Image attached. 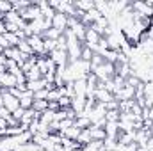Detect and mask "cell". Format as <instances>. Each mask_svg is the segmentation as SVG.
<instances>
[{
  "mask_svg": "<svg viewBox=\"0 0 153 151\" xmlns=\"http://www.w3.org/2000/svg\"><path fill=\"white\" fill-rule=\"evenodd\" d=\"M0 105H4L9 112L13 114L16 109H20V100L14 98L9 93V89H0Z\"/></svg>",
  "mask_w": 153,
  "mask_h": 151,
  "instance_id": "obj_1",
  "label": "cell"
},
{
  "mask_svg": "<svg viewBox=\"0 0 153 151\" xmlns=\"http://www.w3.org/2000/svg\"><path fill=\"white\" fill-rule=\"evenodd\" d=\"M20 16H22V20L23 21H34V20H39V18H43L41 16V9H39V5L38 4H30L25 11H22L20 13Z\"/></svg>",
  "mask_w": 153,
  "mask_h": 151,
  "instance_id": "obj_2",
  "label": "cell"
},
{
  "mask_svg": "<svg viewBox=\"0 0 153 151\" xmlns=\"http://www.w3.org/2000/svg\"><path fill=\"white\" fill-rule=\"evenodd\" d=\"M48 57L53 61V64H55L57 68H66V66H68V62H70V61H68V52L59 50V48H57V50H53Z\"/></svg>",
  "mask_w": 153,
  "mask_h": 151,
  "instance_id": "obj_3",
  "label": "cell"
},
{
  "mask_svg": "<svg viewBox=\"0 0 153 151\" xmlns=\"http://www.w3.org/2000/svg\"><path fill=\"white\" fill-rule=\"evenodd\" d=\"M27 43L30 44V48H32V52H34L36 57L46 55L45 53V43H43V38L41 36H30V38L27 39Z\"/></svg>",
  "mask_w": 153,
  "mask_h": 151,
  "instance_id": "obj_4",
  "label": "cell"
},
{
  "mask_svg": "<svg viewBox=\"0 0 153 151\" xmlns=\"http://www.w3.org/2000/svg\"><path fill=\"white\" fill-rule=\"evenodd\" d=\"M52 29H55L61 34H64L68 30V16L62 14V13H55V16L52 20Z\"/></svg>",
  "mask_w": 153,
  "mask_h": 151,
  "instance_id": "obj_5",
  "label": "cell"
},
{
  "mask_svg": "<svg viewBox=\"0 0 153 151\" xmlns=\"http://www.w3.org/2000/svg\"><path fill=\"white\" fill-rule=\"evenodd\" d=\"M20 107L22 109H25V110H29V109H32V103H34V94L30 93V91H22V94H20Z\"/></svg>",
  "mask_w": 153,
  "mask_h": 151,
  "instance_id": "obj_6",
  "label": "cell"
},
{
  "mask_svg": "<svg viewBox=\"0 0 153 151\" xmlns=\"http://www.w3.org/2000/svg\"><path fill=\"white\" fill-rule=\"evenodd\" d=\"M38 5H39V9H41V16H43L45 20L52 21L53 16H55V11L52 9V5H50L48 2H38Z\"/></svg>",
  "mask_w": 153,
  "mask_h": 151,
  "instance_id": "obj_7",
  "label": "cell"
},
{
  "mask_svg": "<svg viewBox=\"0 0 153 151\" xmlns=\"http://www.w3.org/2000/svg\"><path fill=\"white\" fill-rule=\"evenodd\" d=\"M73 5H75L76 11H80V13H89L91 9H94V2L93 0H76V2H73Z\"/></svg>",
  "mask_w": 153,
  "mask_h": 151,
  "instance_id": "obj_8",
  "label": "cell"
},
{
  "mask_svg": "<svg viewBox=\"0 0 153 151\" xmlns=\"http://www.w3.org/2000/svg\"><path fill=\"white\" fill-rule=\"evenodd\" d=\"M85 100H87V98H80V96H73V98H71V109L75 110L76 115H80V114L84 112V109H85Z\"/></svg>",
  "mask_w": 153,
  "mask_h": 151,
  "instance_id": "obj_9",
  "label": "cell"
},
{
  "mask_svg": "<svg viewBox=\"0 0 153 151\" xmlns=\"http://www.w3.org/2000/svg\"><path fill=\"white\" fill-rule=\"evenodd\" d=\"M46 85H48V82H46L45 78L34 80V82H27V91H30V93L34 94V93H38L41 89H46Z\"/></svg>",
  "mask_w": 153,
  "mask_h": 151,
  "instance_id": "obj_10",
  "label": "cell"
},
{
  "mask_svg": "<svg viewBox=\"0 0 153 151\" xmlns=\"http://www.w3.org/2000/svg\"><path fill=\"white\" fill-rule=\"evenodd\" d=\"M89 132H91V141H105V137H107L105 130L100 126H94V124L89 126Z\"/></svg>",
  "mask_w": 153,
  "mask_h": 151,
  "instance_id": "obj_11",
  "label": "cell"
},
{
  "mask_svg": "<svg viewBox=\"0 0 153 151\" xmlns=\"http://www.w3.org/2000/svg\"><path fill=\"white\" fill-rule=\"evenodd\" d=\"M80 132H82V130L73 124L71 128H68V130H64V132H59V135H61V137H66V139H70V141H76L78 135H80Z\"/></svg>",
  "mask_w": 153,
  "mask_h": 151,
  "instance_id": "obj_12",
  "label": "cell"
},
{
  "mask_svg": "<svg viewBox=\"0 0 153 151\" xmlns=\"http://www.w3.org/2000/svg\"><path fill=\"white\" fill-rule=\"evenodd\" d=\"M80 151H105L103 148V141H91L85 146H82Z\"/></svg>",
  "mask_w": 153,
  "mask_h": 151,
  "instance_id": "obj_13",
  "label": "cell"
},
{
  "mask_svg": "<svg viewBox=\"0 0 153 151\" xmlns=\"http://www.w3.org/2000/svg\"><path fill=\"white\" fill-rule=\"evenodd\" d=\"M16 48H18V50L22 52V55H25V57H32V55H34V52H32L30 44L27 43V39H25V41H20Z\"/></svg>",
  "mask_w": 153,
  "mask_h": 151,
  "instance_id": "obj_14",
  "label": "cell"
},
{
  "mask_svg": "<svg viewBox=\"0 0 153 151\" xmlns=\"http://www.w3.org/2000/svg\"><path fill=\"white\" fill-rule=\"evenodd\" d=\"M75 126H78L80 130H85V128H89L91 126V121H89V117L87 115H76L75 117Z\"/></svg>",
  "mask_w": 153,
  "mask_h": 151,
  "instance_id": "obj_15",
  "label": "cell"
},
{
  "mask_svg": "<svg viewBox=\"0 0 153 151\" xmlns=\"http://www.w3.org/2000/svg\"><path fill=\"white\" fill-rule=\"evenodd\" d=\"M25 78H27V82H34V80H41L43 75H41V71H39L38 66H34L30 71H27V73H25Z\"/></svg>",
  "mask_w": 153,
  "mask_h": 151,
  "instance_id": "obj_16",
  "label": "cell"
},
{
  "mask_svg": "<svg viewBox=\"0 0 153 151\" xmlns=\"http://www.w3.org/2000/svg\"><path fill=\"white\" fill-rule=\"evenodd\" d=\"M32 110L43 114L45 110H48V101H46V100H34V103H32Z\"/></svg>",
  "mask_w": 153,
  "mask_h": 151,
  "instance_id": "obj_17",
  "label": "cell"
},
{
  "mask_svg": "<svg viewBox=\"0 0 153 151\" xmlns=\"http://www.w3.org/2000/svg\"><path fill=\"white\" fill-rule=\"evenodd\" d=\"M76 142H78L80 146H85L87 142H91V132H89V128H85V130H82V132H80V135H78Z\"/></svg>",
  "mask_w": 153,
  "mask_h": 151,
  "instance_id": "obj_18",
  "label": "cell"
},
{
  "mask_svg": "<svg viewBox=\"0 0 153 151\" xmlns=\"http://www.w3.org/2000/svg\"><path fill=\"white\" fill-rule=\"evenodd\" d=\"M61 36H62V34H61L59 30H55V29H48L46 32H43V36H41V38H43V39H52V41H57Z\"/></svg>",
  "mask_w": 153,
  "mask_h": 151,
  "instance_id": "obj_19",
  "label": "cell"
},
{
  "mask_svg": "<svg viewBox=\"0 0 153 151\" xmlns=\"http://www.w3.org/2000/svg\"><path fill=\"white\" fill-rule=\"evenodd\" d=\"M43 43H45V53H46V55H50L53 50H57V41H52V39H43Z\"/></svg>",
  "mask_w": 153,
  "mask_h": 151,
  "instance_id": "obj_20",
  "label": "cell"
},
{
  "mask_svg": "<svg viewBox=\"0 0 153 151\" xmlns=\"http://www.w3.org/2000/svg\"><path fill=\"white\" fill-rule=\"evenodd\" d=\"M11 11H13V2H0V14L2 16H5Z\"/></svg>",
  "mask_w": 153,
  "mask_h": 151,
  "instance_id": "obj_21",
  "label": "cell"
},
{
  "mask_svg": "<svg viewBox=\"0 0 153 151\" xmlns=\"http://www.w3.org/2000/svg\"><path fill=\"white\" fill-rule=\"evenodd\" d=\"M91 57H93V52H91L87 46H84V48H82V55H80V59L85 61V62H91Z\"/></svg>",
  "mask_w": 153,
  "mask_h": 151,
  "instance_id": "obj_22",
  "label": "cell"
},
{
  "mask_svg": "<svg viewBox=\"0 0 153 151\" xmlns=\"http://www.w3.org/2000/svg\"><path fill=\"white\" fill-rule=\"evenodd\" d=\"M59 107H61V109H71V98L62 96V98L59 100Z\"/></svg>",
  "mask_w": 153,
  "mask_h": 151,
  "instance_id": "obj_23",
  "label": "cell"
},
{
  "mask_svg": "<svg viewBox=\"0 0 153 151\" xmlns=\"http://www.w3.org/2000/svg\"><path fill=\"white\" fill-rule=\"evenodd\" d=\"M48 89H41V91H38V93H34V100H46L48 98Z\"/></svg>",
  "mask_w": 153,
  "mask_h": 151,
  "instance_id": "obj_24",
  "label": "cell"
},
{
  "mask_svg": "<svg viewBox=\"0 0 153 151\" xmlns=\"http://www.w3.org/2000/svg\"><path fill=\"white\" fill-rule=\"evenodd\" d=\"M23 114H25V109H22V107H20V109H16V110H14V112L11 114V115H13V117H14V119H18V121H20V119H22V117H23Z\"/></svg>",
  "mask_w": 153,
  "mask_h": 151,
  "instance_id": "obj_25",
  "label": "cell"
},
{
  "mask_svg": "<svg viewBox=\"0 0 153 151\" xmlns=\"http://www.w3.org/2000/svg\"><path fill=\"white\" fill-rule=\"evenodd\" d=\"M0 117H2V119H9V117H11V112H9L4 105H0Z\"/></svg>",
  "mask_w": 153,
  "mask_h": 151,
  "instance_id": "obj_26",
  "label": "cell"
},
{
  "mask_svg": "<svg viewBox=\"0 0 153 151\" xmlns=\"http://www.w3.org/2000/svg\"><path fill=\"white\" fill-rule=\"evenodd\" d=\"M5 64H7V57H5L4 53H0V66H4V68H5Z\"/></svg>",
  "mask_w": 153,
  "mask_h": 151,
  "instance_id": "obj_27",
  "label": "cell"
},
{
  "mask_svg": "<svg viewBox=\"0 0 153 151\" xmlns=\"http://www.w3.org/2000/svg\"><path fill=\"white\" fill-rule=\"evenodd\" d=\"M0 34H5V21H4V18H0Z\"/></svg>",
  "mask_w": 153,
  "mask_h": 151,
  "instance_id": "obj_28",
  "label": "cell"
},
{
  "mask_svg": "<svg viewBox=\"0 0 153 151\" xmlns=\"http://www.w3.org/2000/svg\"><path fill=\"white\" fill-rule=\"evenodd\" d=\"M5 128H7V119H2V117H0V132L5 130Z\"/></svg>",
  "mask_w": 153,
  "mask_h": 151,
  "instance_id": "obj_29",
  "label": "cell"
}]
</instances>
